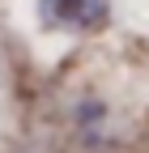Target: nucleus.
<instances>
[{
  "instance_id": "1",
  "label": "nucleus",
  "mask_w": 149,
  "mask_h": 153,
  "mask_svg": "<svg viewBox=\"0 0 149 153\" xmlns=\"http://www.w3.org/2000/svg\"><path fill=\"white\" fill-rule=\"evenodd\" d=\"M39 17L51 30L89 34L111 22V0H39Z\"/></svg>"
}]
</instances>
